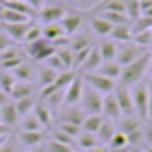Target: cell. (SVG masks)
Instances as JSON below:
<instances>
[{"label":"cell","instance_id":"3957f363","mask_svg":"<svg viewBox=\"0 0 152 152\" xmlns=\"http://www.w3.org/2000/svg\"><path fill=\"white\" fill-rule=\"evenodd\" d=\"M102 104H104V95L97 93L95 88L86 86L84 84V93H82V99L77 106L84 110V115H102Z\"/></svg>","mask_w":152,"mask_h":152},{"label":"cell","instance_id":"60d3db41","mask_svg":"<svg viewBox=\"0 0 152 152\" xmlns=\"http://www.w3.org/2000/svg\"><path fill=\"white\" fill-rule=\"evenodd\" d=\"M13 44H15V42H13L11 38H9V35L4 33V31H0V53H2V51H7L9 46H13Z\"/></svg>","mask_w":152,"mask_h":152},{"label":"cell","instance_id":"2e32d148","mask_svg":"<svg viewBox=\"0 0 152 152\" xmlns=\"http://www.w3.org/2000/svg\"><path fill=\"white\" fill-rule=\"evenodd\" d=\"M31 27V22H15V24H0V31L9 35L13 42H24V35Z\"/></svg>","mask_w":152,"mask_h":152},{"label":"cell","instance_id":"603a6c76","mask_svg":"<svg viewBox=\"0 0 152 152\" xmlns=\"http://www.w3.org/2000/svg\"><path fill=\"white\" fill-rule=\"evenodd\" d=\"M102 55H99V49L97 46H93L91 51H88V55H86V60H84V64L80 66V71L77 73H93V71H97L99 69V64H102Z\"/></svg>","mask_w":152,"mask_h":152},{"label":"cell","instance_id":"816d5d0a","mask_svg":"<svg viewBox=\"0 0 152 152\" xmlns=\"http://www.w3.org/2000/svg\"><path fill=\"white\" fill-rule=\"evenodd\" d=\"M148 126H150V128H152V119H148Z\"/></svg>","mask_w":152,"mask_h":152},{"label":"cell","instance_id":"5b68a950","mask_svg":"<svg viewBox=\"0 0 152 152\" xmlns=\"http://www.w3.org/2000/svg\"><path fill=\"white\" fill-rule=\"evenodd\" d=\"M143 53H145V49L137 46L132 40H130V42H121V44H117V57H115V60H117V64L124 69V66L132 64V62L137 60V57H141Z\"/></svg>","mask_w":152,"mask_h":152},{"label":"cell","instance_id":"7c38bea8","mask_svg":"<svg viewBox=\"0 0 152 152\" xmlns=\"http://www.w3.org/2000/svg\"><path fill=\"white\" fill-rule=\"evenodd\" d=\"M15 141H18L20 148L31 150V148H38V145H44L46 143V134L44 132H20L18 130Z\"/></svg>","mask_w":152,"mask_h":152},{"label":"cell","instance_id":"f35d334b","mask_svg":"<svg viewBox=\"0 0 152 152\" xmlns=\"http://www.w3.org/2000/svg\"><path fill=\"white\" fill-rule=\"evenodd\" d=\"M46 66H51V69H53V71H57V73H66V71H69V69L64 66V62H62V60H60V57H57L55 53L51 55L49 60H46Z\"/></svg>","mask_w":152,"mask_h":152},{"label":"cell","instance_id":"7402d4cb","mask_svg":"<svg viewBox=\"0 0 152 152\" xmlns=\"http://www.w3.org/2000/svg\"><path fill=\"white\" fill-rule=\"evenodd\" d=\"M24 97H35V86L29 82H18L11 88V93H9V99L18 102V99H24Z\"/></svg>","mask_w":152,"mask_h":152},{"label":"cell","instance_id":"cb8c5ba5","mask_svg":"<svg viewBox=\"0 0 152 152\" xmlns=\"http://www.w3.org/2000/svg\"><path fill=\"white\" fill-rule=\"evenodd\" d=\"M93 73H99V75H104V77H108V80H115V82H117L119 75H121V66L117 64V60H110V62H102V64H99V69L93 71Z\"/></svg>","mask_w":152,"mask_h":152},{"label":"cell","instance_id":"4316f807","mask_svg":"<svg viewBox=\"0 0 152 152\" xmlns=\"http://www.w3.org/2000/svg\"><path fill=\"white\" fill-rule=\"evenodd\" d=\"M91 38L88 35H84V31H80V33L71 35L69 38V49L73 51V53H77V51H84V49H91Z\"/></svg>","mask_w":152,"mask_h":152},{"label":"cell","instance_id":"ffe728a7","mask_svg":"<svg viewBox=\"0 0 152 152\" xmlns=\"http://www.w3.org/2000/svg\"><path fill=\"white\" fill-rule=\"evenodd\" d=\"M33 115L38 117V121L44 126V130L53 126V110H51L44 102H40V99L35 102V106H33Z\"/></svg>","mask_w":152,"mask_h":152},{"label":"cell","instance_id":"d6986e66","mask_svg":"<svg viewBox=\"0 0 152 152\" xmlns=\"http://www.w3.org/2000/svg\"><path fill=\"white\" fill-rule=\"evenodd\" d=\"M11 73H13V77H15L18 82H29V84L35 82V66L31 64L29 60H24L22 64H18Z\"/></svg>","mask_w":152,"mask_h":152},{"label":"cell","instance_id":"c3c4849f","mask_svg":"<svg viewBox=\"0 0 152 152\" xmlns=\"http://www.w3.org/2000/svg\"><path fill=\"white\" fill-rule=\"evenodd\" d=\"M4 2H27V0H4Z\"/></svg>","mask_w":152,"mask_h":152},{"label":"cell","instance_id":"7a4b0ae2","mask_svg":"<svg viewBox=\"0 0 152 152\" xmlns=\"http://www.w3.org/2000/svg\"><path fill=\"white\" fill-rule=\"evenodd\" d=\"M130 95H132V104H134V113L141 121L148 119V102H150V88L145 86L143 82L134 84L130 88Z\"/></svg>","mask_w":152,"mask_h":152},{"label":"cell","instance_id":"e0dca14e","mask_svg":"<svg viewBox=\"0 0 152 152\" xmlns=\"http://www.w3.org/2000/svg\"><path fill=\"white\" fill-rule=\"evenodd\" d=\"M20 121V115L18 110H15V106H13V102H9V104H4L2 108H0V124L2 126H7L9 130L15 128Z\"/></svg>","mask_w":152,"mask_h":152},{"label":"cell","instance_id":"4fadbf2b","mask_svg":"<svg viewBox=\"0 0 152 152\" xmlns=\"http://www.w3.org/2000/svg\"><path fill=\"white\" fill-rule=\"evenodd\" d=\"M102 117L110 119V121H119L121 119V110H119V104L115 99V91L104 95V104H102Z\"/></svg>","mask_w":152,"mask_h":152},{"label":"cell","instance_id":"d6a6232c","mask_svg":"<svg viewBox=\"0 0 152 152\" xmlns=\"http://www.w3.org/2000/svg\"><path fill=\"white\" fill-rule=\"evenodd\" d=\"M124 13L134 22L137 18H141V2L139 0H124Z\"/></svg>","mask_w":152,"mask_h":152},{"label":"cell","instance_id":"f546056e","mask_svg":"<svg viewBox=\"0 0 152 152\" xmlns=\"http://www.w3.org/2000/svg\"><path fill=\"white\" fill-rule=\"evenodd\" d=\"M102 124H104V117H102V115H86V117H84V124H82V132L95 134Z\"/></svg>","mask_w":152,"mask_h":152},{"label":"cell","instance_id":"7dc6e473","mask_svg":"<svg viewBox=\"0 0 152 152\" xmlns=\"http://www.w3.org/2000/svg\"><path fill=\"white\" fill-rule=\"evenodd\" d=\"M27 152H46V150H44V145H38V148H31Z\"/></svg>","mask_w":152,"mask_h":152},{"label":"cell","instance_id":"83f0119b","mask_svg":"<svg viewBox=\"0 0 152 152\" xmlns=\"http://www.w3.org/2000/svg\"><path fill=\"white\" fill-rule=\"evenodd\" d=\"M97 145H102V143L97 141L95 134H88V132H82L80 137L75 139V148L80 150V152H88V150L97 148Z\"/></svg>","mask_w":152,"mask_h":152},{"label":"cell","instance_id":"8fae6325","mask_svg":"<svg viewBox=\"0 0 152 152\" xmlns=\"http://www.w3.org/2000/svg\"><path fill=\"white\" fill-rule=\"evenodd\" d=\"M62 29H64V33L69 35H75V33H80V29H82V24H84V13L82 11H77V9H69V13L62 18Z\"/></svg>","mask_w":152,"mask_h":152},{"label":"cell","instance_id":"db71d44e","mask_svg":"<svg viewBox=\"0 0 152 152\" xmlns=\"http://www.w3.org/2000/svg\"><path fill=\"white\" fill-rule=\"evenodd\" d=\"M139 2H148V0H139Z\"/></svg>","mask_w":152,"mask_h":152},{"label":"cell","instance_id":"8992f818","mask_svg":"<svg viewBox=\"0 0 152 152\" xmlns=\"http://www.w3.org/2000/svg\"><path fill=\"white\" fill-rule=\"evenodd\" d=\"M82 80L86 86L95 88L97 93H102V95H108V93H113L115 88H117V82L115 80H108V77L99 75V73H80Z\"/></svg>","mask_w":152,"mask_h":152},{"label":"cell","instance_id":"d590c367","mask_svg":"<svg viewBox=\"0 0 152 152\" xmlns=\"http://www.w3.org/2000/svg\"><path fill=\"white\" fill-rule=\"evenodd\" d=\"M108 148H113V150H119V148H132V145L128 143V137L121 132V130H117V132L113 134V139H110V143H108Z\"/></svg>","mask_w":152,"mask_h":152},{"label":"cell","instance_id":"8d00e7d4","mask_svg":"<svg viewBox=\"0 0 152 152\" xmlns=\"http://www.w3.org/2000/svg\"><path fill=\"white\" fill-rule=\"evenodd\" d=\"M44 150L46 152H77L75 148H71V145H66V143H60V141H55V139H46Z\"/></svg>","mask_w":152,"mask_h":152},{"label":"cell","instance_id":"ee69618b","mask_svg":"<svg viewBox=\"0 0 152 152\" xmlns=\"http://www.w3.org/2000/svg\"><path fill=\"white\" fill-rule=\"evenodd\" d=\"M148 119H152V88H150V102H148ZM145 119V121H148Z\"/></svg>","mask_w":152,"mask_h":152},{"label":"cell","instance_id":"1f68e13d","mask_svg":"<svg viewBox=\"0 0 152 152\" xmlns=\"http://www.w3.org/2000/svg\"><path fill=\"white\" fill-rule=\"evenodd\" d=\"M110 40L117 42V44H121V42H130V40H132V31H130V27H113Z\"/></svg>","mask_w":152,"mask_h":152},{"label":"cell","instance_id":"e575fe53","mask_svg":"<svg viewBox=\"0 0 152 152\" xmlns=\"http://www.w3.org/2000/svg\"><path fill=\"white\" fill-rule=\"evenodd\" d=\"M55 130L69 134V137H73V139H77V137L82 134V128H80V126H73V124H66V121H57V124H55Z\"/></svg>","mask_w":152,"mask_h":152},{"label":"cell","instance_id":"f6af8a7d","mask_svg":"<svg viewBox=\"0 0 152 152\" xmlns=\"http://www.w3.org/2000/svg\"><path fill=\"white\" fill-rule=\"evenodd\" d=\"M9 132H11V130H9L7 126H2V124H0V139H2V137H7Z\"/></svg>","mask_w":152,"mask_h":152},{"label":"cell","instance_id":"277c9868","mask_svg":"<svg viewBox=\"0 0 152 152\" xmlns=\"http://www.w3.org/2000/svg\"><path fill=\"white\" fill-rule=\"evenodd\" d=\"M53 53H55L53 42H49L44 38H40V40H35V42H31V44L24 46V55H27L29 60H33V62H46Z\"/></svg>","mask_w":152,"mask_h":152},{"label":"cell","instance_id":"ab89813d","mask_svg":"<svg viewBox=\"0 0 152 152\" xmlns=\"http://www.w3.org/2000/svg\"><path fill=\"white\" fill-rule=\"evenodd\" d=\"M18 150H20V145H18V141H15L11 134H9V137L2 141V145H0V152H18Z\"/></svg>","mask_w":152,"mask_h":152},{"label":"cell","instance_id":"6da1fadb","mask_svg":"<svg viewBox=\"0 0 152 152\" xmlns=\"http://www.w3.org/2000/svg\"><path fill=\"white\" fill-rule=\"evenodd\" d=\"M150 64H152V53L150 51H145L141 57H137V60L132 62V64L124 66L121 69V75H119V86H126V88H132L134 84L143 82L145 73L150 71Z\"/></svg>","mask_w":152,"mask_h":152},{"label":"cell","instance_id":"f907efd6","mask_svg":"<svg viewBox=\"0 0 152 152\" xmlns=\"http://www.w3.org/2000/svg\"><path fill=\"white\" fill-rule=\"evenodd\" d=\"M7 137H9V134H7ZM7 137H2V139H0V145H2V141H4V139H7Z\"/></svg>","mask_w":152,"mask_h":152},{"label":"cell","instance_id":"681fc988","mask_svg":"<svg viewBox=\"0 0 152 152\" xmlns=\"http://www.w3.org/2000/svg\"><path fill=\"white\" fill-rule=\"evenodd\" d=\"M143 152H152V145H145V150Z\"/></svg>","mask_w":152,"mask_h":152},{"label":"cell","instance_id":"484cf974","mask_svg":"<svg viewBox=\"0 0 152 152\" xmlns=\"http://www.w3.org/2000/svg\"><path fill=\"white\" fill-rule=\"evenodd\" d=\"M42 38L49 40V42H57L62 38H69V35L64 33V29H62V24H42Z\"/></svg>","mask_w":152,"mask_h":152},{"label":"cell","instance_id":"7bdbcfd3","mask_svg":"<svg viewBox=\"0 0 152 152\" xmlns=\"http://www.w3.org/2000/svg\"><path fill=\"white\" fill-rule=\"evenodd\" d=\"M9 102H11V99H9V95H7L4 91H0V108H2L4 104H9Z\"/></svg>","mask_w":152,"mask_h":152},{"label":"cell","instance_id":"ac0fdd59","mask_svg":"<svg viewBox=\"0 0 152 152\" xmlns=\"http://www.w3.org/2000/svg\"><path fill=\"white\" fill-rule=\"evenodd\" d=\"M88 27H91V31L95 35H99V38H110L113 24L106 22L102 15H91V18H88Z\"/></svg>","mask_w":152,"mask_h":152},{"label":"cell","instance_id":"ba28073f","mask_svg":"<svg viewBox=\"0 0 152 152\" xmlns=\"http://www.w3.org/2000/svg\"><path fill=\"white\" fill-rule=\"evenodd\" d=\"M27 60V55H24V49H20V46H9L7 51H2L0 53V71H13L18 64H22V62Z\"/></svg>","mask_w":152,"mask_h":152},{"label":"cell","instance_id":"30bf717a","mask_svg":"<svg viewBox=\"0 0 152 152\" xmlns=\"http://www.w3.org/2000/svg\"><path fill=\"white\" fill-rule=\"evenodd\" d=\"M82 93H84V80H82L80 73H77L64 91V106H77L80 99H82Z\"/></svg>","mask_w":152,"mask_h":152},{"label":"cell","instance_id":"9a60e30c","mask_svg":"<svg viewBox=\"0 0 152 152\" xmlns=\"http://www.w3.org/2000/svg\"><path fill=\"white\" fill-rule=\"evenodd\" d=\"M57 75H60V73L53 71L51 66H46V64L35 66V82L40 84V88H46V86H51V84H55Z\"/></svg>","mask_w":152,"mask_h":152},{"label":"cell","instance_id":"bcb514c9","mask_svg":"<svg viewBox=\"0 0 152 152\" xmlns=\"http://www.w3.org/2000/svg\"><path fill=\"white\" fill-rule=\"evenodd\" d=\"M88 152H108V145H97V148H93Z\"/></svg>","mask_w":152,"mask_h":152},{"label":"cell","instance_id":"74e56055","mask_svg":"<svg viewBox=\"0 0 152 152\" xmlns=\"http://www.w3.org/2000/svg\"><path fill=\"white\" fill-rule=\"evenodd\" d=\"M40 38H42V27L31 24L29 31H27V35H24V44H31V42H35V40H40Z\"/></svg>","mask_w":152,"mask_h":152},{"label":"cell","instance_id":"f1b7e54d","mask_svg":"<svg viewBox=\"0 0 152 152\" xmlns=\"http://www.w3.org/2000/svg\"><path fill=\"white\" fill-rule=\"evenodd\" d=\"M97 49H99V55H102L104 62H110V60L117 57V42H113L110 38H106L102 44L97 46Z\"/></svg>","mask_w":152,"mask_h":152},{"label":"cell","instance_id":"52a82bcc","mask_svg":"<svg viewBox=\"0 0 152 152\" xmlns=\"http://www.w3.org/2000/svg\"><path fill=\"white\" fill-rule=\"evenodd\" d=\"M69 13V7H66L64 2L60 4H44V7L38 11V20L42 24H57L62 22V18Z\"/></svg>","mask_w":152,"mask_h":152},{"label":"cell","instance_id":"4dcf8cb0","mask_svg":"<svg viewBox=\"0 0 152 152\" xmlns=\"http://www.w3.org/2000/svg\"><path fill=\"white\" fill-rule=\"evenodd\" d=\"M35 102H38V97H24V99H18V102H13V106H15V110H18L20 119L33 113V106H35Z\"/></svg>","mask_w":152,"mask_h":152},{"label":"cell","instance_id":"b9f144b4","mask_svg":"<svg viewBox=\"0 0 152 152\" xmlns=\"http://www.w3.org/2000/svg\"><path fill=\"white\" fill-rule=\"evenodd\" d=\"M141 15L152 20V0H148V2H141Z\"/></svg>","mask_w":152,"mask_h":152},{"label":"cell","instance_id":"d4e9b609","mask_svg":"<svg viewBox=\"0 0 152 152\" xmlns=\"http://www.w3.org/2000/svg\"><path fill=\"white\" fill-rule=\"evenodd\" d=\"M18 130L20 132H44V126H42L38 121V117L31 113V115H27V117H22L18 121Z\"/></svg>","mask_w":152,"mask_h":152},{"label":"cell","instance_id":"44dd1931","mask_svg":"<svg viewBox=\"0 0 152 152\" xmlns=\"http://www.w3.org/2000/svg\"><path fill=\"white\" fill-rule=\"evenodd\" d=\"M117 132V121H110V119H104V124L99 126V130L95 132V137L97 141L102 145H108L110 143V139H113V134Z\"/></svg>","mask_w":152,"mask_h":152},{"label":"cell","instance_id":"9c48e42d","mask_svg":"<svg viewBox=\"0 0 152 152\" xmlns=\"http://www.w3.org/2000/svg\"><path fill=\"white\" fill-rule=\"evenodd\" d=\"M115 99H117V104H119L121 117H132V115H137V113H134V104H132L130 88L119 86V84H117V88H115Z\"/></svg>","mask_w":152,"mask_h":152},{"label":"cell","instance_id":"5bb4252c","mask_svg":"<svg viewBox=\"0 0 152 152\" xmlns=\"http://www.w3.org/2000/svg\"><path fill=\"white\" fill-rule=\"evenodd\" d=\"M84 110L80 106H62L60 108V117H57V121H66V124H73V126H80L84 124Z\"/></svg>","mask_w":152,"mask_h":152},{"label":"cell","instance_id":"f5cc1de1","mask_svg":"<svg viewBox=\"0 0 152 152\" xmlns=\"http://www.w3.org/2000/svg\"><path fill=\"white\" fill-rule=\"evenodd\" d=\"M150 77H152V64H150Z\"/></svg>","mask_w":152,"mask_h":152},{"label":"cell","instance_id":"836d02e7","mask_svg":"<svg viewBox=\"0 0 152 152\" xmlns=\"http://www.w3.org/2000/svg\"><path fill=\"white\" fill-rule=\"evenodd\" d=\"M15 84H18V80L13 77L11 71H0V91H4V93L9 95Z\"/></svg>","mask_w":152,"mask_h":152}]
</instances>
